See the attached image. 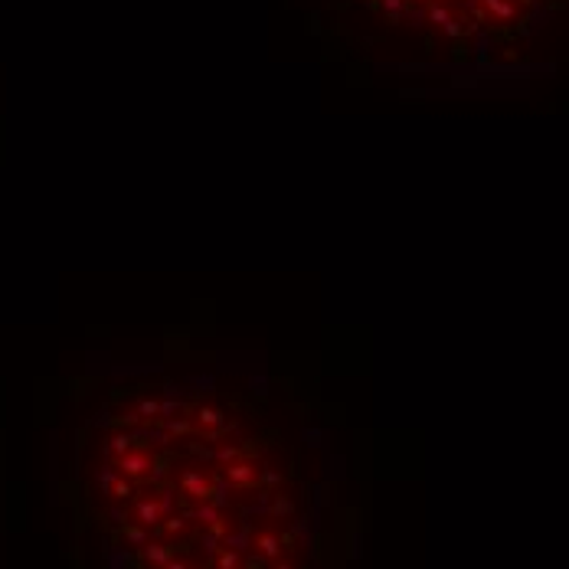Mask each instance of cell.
I'll use <instances>...</instances> for the list:
<instances>
[{"instance_id":"obj_1","label":"cell","mask_w":569,"mask_h":569,"mask_svg":"<svg viewBox=\"0 0 569 569\" xmlns=\"http://www.w3.org/2000/svg\"><path fill=\"white\" fill-rule=\"evenodd\" d=\"M426 13H428V20H432V23H438L442 30H445V26L451 23V13H448V7H442V3H432V7H428Z\"/></svg>"},{"instance_id":"obj_2","label":"cell","mask_w":569,"mask_h":569,"mask_svg":"<svg viewBox=\"0 0 569 569\" xmlns=\"http://www.w3.org/2000/svg\"><path fill=\"white\" fill-rule=\"evenodd\" d=\"M403 17L409 20V26H422V23L428 20V13L422 10V7H416V3H412V7H406V13H403Z\"/></svg>"},{"instance_id":"obj_3","label":"cell","mask_w":569,"mask_h":569,"mask_svg":"<svg viewBox=\"0 0 569 569\" xmlns=\"http://www.w3.org/2000/svg\"><path fill=\"white\" fill-rule=\"evenodd\" d=\"M259 547H262L265 556H275V553H278V540H272V536H262V543H259Z\"/></svg>"},{"instance_id":"obj_4","label":"cell","mask_w":569,"mask_h":569,"mask_svg":"<svg viewBox=\"0 0 569 569\" xmlns=\"http://www.w3.org/2000/svg\"><path fill=\"white\" fill-rule=\"evenodd\" d=\"M229 478H232V481H249L252 471L249 468H229Z\"/></svg>"},{"instance_id":"obj_5","label":"cell","mask_w":569,"mask_h":569,"mask_svg":"<svg viewBox=\"0 0 569 569\" xmlns=\"http://www.w3.org/2000/svg\"><path fill=\"white\" fill-rule=\"evenodd\" d=\"M200 419H203V422H219V412H216V409H203Z\"/></svg>"},{"instance_id":"obj_6","label":"cell","mask_w":569,"mask_h":569,"mask_svg":"<svg viewBox=\"0 0 569 569\" xmlns=\"http://www.w3.org/2000/svg\"><path fill=\"white\" fill-rule=\"evenodd\" d=\"M229 547L232 549H245V536H242V533L239 536H229Z\"/></svg>"},{"instance_id":"obj_7","label":"cell","mask_w":569,"mask_h":569,"mask_svg":"<svg viewBox=\"0 0 569 569\" xmlns=\"http://www.w3.org/2000/svg\"><path fill=\"white\" fill-rule=\"evenodd\" d=\"M223 569H236V553H226V556H223Z\"/></svg>"},{"instance_id":"obj_8","label":"cell","mask_w":569,"mask_h":569,"mask_svg":"<svg viewBox=\"0 0 569 569\" xmlns=\"http://www.w3.org/2000/svg\"><path fill=\"white\" fill-rule=\"evenodd\" d=\"M412 3H422V0H406V7H412Z\"/></svg>"},{"instance_id":"obj_9","label":"cell","mask_w":569,"mask_h":569,"mask_svg":"<svg viewBox=\"0 0 569 569\" xmlns=\"http://www.w3.org/2000/svg\"><path fill=\"white\" fill-rule=\"evenodd\" d=\"M170 569H183V566H170Z\"/></svg>"},{"instance_id":"obj_10","label":"cell","mask_w":569,"mask_h":569,"mask_svg":"<svg viewBox=\"0 0 569 569\" xmlns=\"http://www.w3.org/2000/svg\"><path fill=\"white\" fill-rule=\"evenodd\" d=\"M278 569H291V566H278Z\"/></svg>"}]
</instances>
